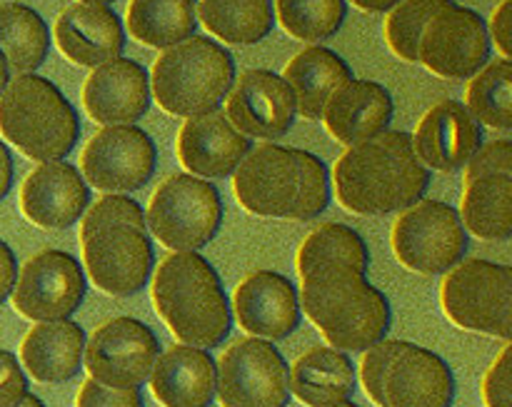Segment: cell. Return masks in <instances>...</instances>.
I'll list each match as a JSON object with an SVG mask.
<instances>
[{
	"instance_id": "1f68e13d",
	"label": "cell",
	"mask_w": 512,
	"mask_h": 407,
	"mask_svg": "<svg viewBox=\"0 0 512 407\" xmlns=\"http://www.w3.org/2000/svg\"><path fill=\"white\" fill-rule=\"evenodd\" d=\"M198 20L230 45L260 43L278 23L273 0H198Z\"/></svg>"
},
{
	"instance_id": "d6986e66",
	"label": "cell",
	"mask_w": 512,
	"mask_h": 407,
	"mask_svg": "<svg viewBox=\"0 0 512 407\" xmlns=\"http://www.w3.org/2000/svg\"><path fill=\"white\" fill-rule=\"evenodd\" d=\"M410 140L425 168L455 173L483 145V125L460 100H440L423 115Z\"/></svg>"
},
{
	"instance_id": "d590c367",
	"label": "cell",
	"mask_w": 512,
	"mask_h": 407,
	"mask_svg": "<svg viewBox=\"0 0 512 407\" xmlns=\"http://www.w3.org/2000/svg\"><path fill=\"white\" fill-rule=\"evenodd\" d=\"M453 0H400L388 10L385 20V40L390 50L405 63H418V45L428 20Z\"/></svg>"
},
{
	"instance_id": "e0dca14e",
	"label": "cell",
	"mask_w": 512,
	"mask_h": 407,
	"mask_svg": "<svg viewBox=\"0 0 512 407\" xmlns=\"http://www.w3.org/2000/svg\"><path fill=\"white\" fill-rule=\"evenodd\" d=\"M233 320L250 338L278 340L290 338L300 328V300L293 280L275 270H255L245 275L233 293Z\"/></svg>"
},
{
	"instance_id": "f6af8a7d",
	"label": "cell",
	"mask_w": 512,
	"mask_h": 407,
	"mask_svg": "<svg viewBox=\"0 0 512 407\" xmlns=\"http://www.w3.org/2000/svg\"><path fill=\"white\" fill-rule=\"evenodd\" d=\"M18 280V258L5 240H0V305H5L13 295Z\"/></svg>"
},
{
	"instance_id": "681fc988",
	"label": "cell",
	"mask_w": 512,
	"mask_h": 407,
	"mask_svg": "<svg viewBox=\"0 0 512 407\" xmlns=\"http://www.w3.org/2000/svg\"><path fill=\"white\" fill-rule=\"evenodd\" d=\"M15 407H45V403H43V400H40V398H38V395L28 393V395H25V398H23V400H20V403H18V405H15Z\"/></svg>"
},
{
	"instance_id": "484cf974",
	"label": "cell",
	"mask_w": 512,
	"mask_h": 407,
	"mask_svg": "<svg viewBox=\"0 0 512 407\" xmlns=\"http://www.w3.org/2000/svg\"><path fill=\"white\" fill-rule=\"evenodd\" d=\"M85 330L73 320L35 323L20 343V365L35 383L60 385L83 370Z\"/></svg>"
},
{
	"instance_id": "9a60e30c",
	"label": "cell",
	"mask_w": 512,
	"mask_h": 407,
	"mask_svg": "<svg viewBox=\"0 0 512 407\" xmlns=\"http://www.w3.org/2000/svg\"><path fill=\"white\" fill-rule=\"evenodd\" d=\"M225 118L250 140L273 143L293 130L298 118L293 88L280 73L265 68L245 70L225 98Z\"/></svg>"
},
{
	"instance_id": "cb8c5ba5",
	"label": "cell",
	"mask_w": 512,
	"mask_h": 407,
	"mask_svg": "<svg viewBox=\"0 0 512 407\" xmlns=\"http://www.w3.org/2000/svg\"><path fill=\"white\" fill-rule=\"evenodd\" d=\"M393 115V95L385 85L353 78L330 95L320 120L338 143L350 148L385 133L393 123Z\"/></svg>"
},
{
	"instance_id": "6da1fadb",
	"label": "cell",
	"mask_w": 512,
	"mask_h": 407,
	"mask_svg": "<svg viewBox=\"0 0 512 407\" xmlns=\"http://www.w3.org/2000/svg\"><path fill=\"white\" fill-rule=\"evenodd\" d=\"M335 198L355 215H393L425 198L430 170L403 130L350 145L333 168Z\"/></svg>"
},
{
	"instance_id": "bcb514c9",
	"label": "cell",
	"mask_w": 512,
	"mask_h": 407,
	"mask_svg": "<svg viewBox=\"0 0 512 407\" xmlns=\"http://www.w3.org/2000/svg\"><path fill=\"white\" fill-rule=\"evenodd\" d=\"M13 180H15V163H13V153H10L8 145L0 140V203L8 198V193L13 190Z\"/></svg>"
},
{
	"instance_id": "e575fe53",
	"label": "cell",
	"mask_w": 512,
	"mask_h": 407,
	"mask_svg": "<svg viewBox=\"0 0 512 407\" xmlns=\"http://www.w3.org/2000/svg\"><path fill=\"white\" fill-rule=\"evenodd\" d=\"M275 20L303 43H323L340 33L348 18V0H273Z\"/></svg>"
},
{
	"instance_id": "8992f818",
	"label": "cell",
	"mask_w": 512,
	"mask_h": 407,
	"mask_svg": "<svg viewBox=\"0 0 512 407\" xmlns=\"http://www.w3.org/2000/svg\"><path fill=\"white\" fill-rule=\"evenodd\" d=\"M440 308L460 330L510 343L512 268L493 260H460L440 283Z\"/></svg>"
},
{
	"instance_id": "3957f363",
	"label": "cell",
	"mask_w": 512,
	"mask_h": 407,
	"mask_svg": "<svg viewBox=\"0 0 512 407\" xmlns=\"http://www.w3.org/2000/svg\"><path fill=\"white\" fill-rule=\"evenodd\" d=\"M150 280L155 313L178 343L213 350L230 338V298L218 270L203 255L170 253Z\"/></svg>"
},
{
	"instance_id": "816d5d0a",
	"label": "cell",
	"mask_w": 512,
	"mask_h": 407,
	"mask_svg": "<svg viewBox=\"0 0 512 407\" xmlns=\"http://www.w3.org/2000/svg\"><path fill=\"white\" fill-rule=\"evenodd\" d=\"M78 3H88V5H113L115 0H78Z\"/></svg>"
},
{
	"instance_id": "5b68a950",
	"label": "cell",
	"mask_w": 512,
	"mask_h": 407,
	"mask_svg": "<svg viewBox=\"0 0 512 407\" xmlns=\"http://www.w3.org/2000/svg\"><path fill=\"white\" fill-rule=\"evenodd\" d=\"M235 78L233 53L208 35H193L158 55L150 95L165 113L198 118L223 108Z\"/></svg>"
},
{
	"instance_id": "30bf717a",
	"label": "cell",
	"mask_w": 512,
	"mask_h": 407,
	"mask_svg": "<svg viewBox=\"0 0 512 407\" xmlns=\"http://www.w3.org/2000/svg\"><path fill=\"white\" fill-rule=\"evenodd\" d=\"M288 368L270 340L248 335L215 360V400L223 407H288Z\"/></svg>"
},
{
	"instance_id": "603a6c76",
	"label": "cell",
	"mask_w": 512,
	"mask_h": 407,
	"mask_svg": "<svg viewBox=\"0 0 512 407\" xmlns=\"http://www.w3.org/2000/svg\"><path fill=\"white\" fill-rule=\"evenodd\" d=\"M53 38L70 63L90 70L125 50L123 20L110 5H68L55 20Z\"/></svg>"
},
{
	"instance_id": "7c38bea8",
	"label": "cell",
	"mask_w": 512,
	"mask_h": 407,
	"mask_svg": "<svg viewBox=\"0 0 512 407\" xmlns=\"http://www.w3.org/2000/svg\"><path fill=\"white\" fill-rule=\"evenodd\" d=\"M85 293L88 278L83 265L65 250H43L18 268L10 303L30 323H53L73 318Z\"/></svg>"
},
{
	"instance_id": "ba28073f",
	"label": "cell",
	"mask_w": 512,
	"mask_h": 407,
	"mask_svg": "<svg viewBox=\"0 0 512 407\" xmlns=\"http://www.w3.org/2000/svg\"><path fill=\"white\" fill-rule=\"evenodd\" d=\"M390 243L398 263L410 273L445 275L465 260L470 235L453 205L423 198L400 210Z\"/></svg>"
},
{
	"instance_id": "7dc6e473",
	"label": "cell",
	"mask_w": 512,
	"mask_h": 407,
	"mask_svg": "<svg viewBox=\"0 0 512 407\" xmlns=\"http://www.w3.org/2000/svg\"><path fill=\"white\" fill-rule=\"evenodd\" d=\"M350 3L358 10H365V13H388L400 0H350Z\"/></svg>"
},
{
	"instance_id": "7a4b0ae2",
	"label": "cell",
	"mask_w": 512,
	"mask_h": 407,
	"mask_svg": "<svg viewBox=\"0 0 512 407\" xmlns=\"http://www.w3.org/2000/svg\"><path fill=\"white\" fill-rule=\"evenodd\" d=\"M300 313L320 330L325 343L343 353H363L388 338L393 308L368 275L330 265L300 278Z\"/></svg>"
},
{
	"instance_id": "f907efd6",
	"label": "cell",
	"mask_w": 512,
	"mask_h": 407,
	"mask_svg": "<svg viewBox=\"0 0 512 407\" xmlns=\"http://www.w3.org/2000/svg\"><path fill=\"white\" fill-rule=\"evenodd\" d=\"M323 407H360V405H355L353 400H340V403H330V405H323Z\"/></svg>"
},
{
	"instance_id": "7bdbcfd3",
	"label": "cell",
	"mask_w": 512,
	"mask_h": 407,
	"mask_svg": "<svg viewBox=\"0 0 512 407\" xmlns=\"http://www.w3.org/2000/svg\"><path fill=\"white\" fill-rule=\"evenodd\" d=\"M30 393V380L10 350L0 348V407H15Z\"/></svg>"
},
{
	"instance_id": "b9f144b4",
	"label": "cell",
	"mask_w": 512,
	"mask_h": 407,
	"mask_svg": "<svg viewBox=\"0 0 512 407\" xmlns=\"http://www.w3.org/2000/svg\"><path fill=\"white\" fill-rule=\"evenodd\" d=\"M75 407H145L140 390H115L88 378L78 390Z\"/></svg>"
},
{
	"instance_id": "4dcf8cb0",
	"label": "cell",
	"mask_w": 512,
	"mask_h": 407,
	"mask_svg": "<svg viewBox=\"0 0 512 407\" xmlns=\"http://www.w3.org/2000/svg\"><path fill=\"white\" fill-rule=\"evenodd\" d=\"M0 53L10 75L35 73L50 53V28L43 15L25 3L0 5Z\"/></svg>"
},
{
	"instance_id": "ac0fdd59",
	"label": "cell",
	"mask_w": 512,
	"mask_h": 407,
	"mask_svg": "<svg viewBox=\"0 0 512 407\" xmlns=\"http://www.w3.org/2000/svg\"><path fill=\"white\" fill-rule=\"evenodd\" d=\"M90 205L83 173L65 160L40 163L20 188V213L43 230H68Z\"/></svg>"
},
{
	"instance_id": "d6a6232c",
	"label": "cell",
	"mask_w": 512,
	"mask_h": 407,
	"mask_svg": "<svg viewBox=\"0 0 512 407\" xmlns=\"http://www.w3.org/2000/svg\"><path fill=\"white\" fill-rule=\"evenodd\" d=\"M330 265H348L368 275L370 250L358 230L343 223H325L303 240L295 255L298 278H305L320 268H330Z\"/></svg>"
},
{
	"instance_id": "83f0119b",
	"label": "cell",
	"mask_w": 512,
	"mask_h": 407,
	"mask_svg": "<svg viewBox=\"0 0 512 407\" xmlns=\"http://www.w3.org/2000/svg\"><path fill=\"white\" fill-rule=\"evenodd\" d=\"M285 83L293 88L298 115L305 120H320L330 95L353 80V70L335 50L325 45H308L300 50L283 70Z\"/></svg>"
},
{
	"instance_id": "4316f807",
	"label": "cell",
	"mask_w": 512,
	"mask_h": 407,
	"mask_svg": "<svg viewBox=\"0 0 512 407\" xmlns=\"http://www.w3.org/2000/svg\"><path fill=\"white\" fill-rule=\"evenodd\" d=\"M290 398L305 407H323L353 398L358 388V370L343 350L330 345L310 348L288 368Z\"/></svg>"
},
{
	"instance_id": "7402d4cb",
	"label": "cell",
	"mask_w": 512,
	"mask_h": 407,
	"mask_svg": "<svg viewBox=\"0 0 512 407\" xmlns=\"http://www.w3.org/2000/svg\"><path fill=\"white\" fill-rule=\"evenodd\" d=\"M250 150L253 140L240 133L220 110L185 118L178 135L180 163L190 175L205 180L230 178Z\"/></svg>"
},
{
	"instance_id": "c3c4849f",
	"label": "cell",
	"mask_w": 512,
	"mask_h": 407,
	"mask_svg": "<svg viewBox=\"0 0 512 407\" xmlns=\"http://www.w3.org/2000/svg\"><path fill=\"white\" fill-rule=\"evenodd\" d=\"M10 78H13V75H10V68H8V60H5V55L0 53V95H3V90H5V85L10 83Z\"/></svg>"
},
{
	"instance_id": "f35d334b",
	"label": "cell",
	"mask_w": 512,
	"mask_h": 407,
	"mask_svg": "<svg viewBox=\"0 0 512 407\" xmlns=\"http://www.w3.org/2000/svg\"><path fill=\"white\" fill-rule=\"evenodd\" d=\"M405 345V340H380L373 348L363 350V363H360V383H363L365 395L373 400V405L383 407V380L388 373L390 363H393L395 355L400 353V348Z\"/></svg>"
},
{
	"instance_id": "f546056e",
	"label": "cell",
	"mask_w": 512,
	"mask_h": 407,
	"mask_svg": "<svg viewBox=\"0 0 512 407\" xmlns=\"http://www.w3.org/2000/svg\"><path fill=\"white\" fill-rule=\"evenodd\" d=\"M198 0H130L128 30L148 48H173L198 33Z\"/></svg>"
},
{
	"instance_id": "ee69618b",
	"label": "cell",
	"mask_w": 512,
	"mask_h": 407,
	"mask_svg": "<svg viewBox=\"0 0 512 407\" xmlns=\"http://www.w3.org/2000/svg\"><path fill=\"white\" fill-rule=\"evenodd\" d=\"M490 43L500 50V58L512 55V0H503L493 13V23L488 28Z\"/></svg>"
},
{
	"instance_id": "d4e9b609",
	"label": "cell",
	"mask_w": 512,
	"mask_h": 407,
	"mask_svg": "<svg viewBox=\"0 0 512 407\" xmlns=\"http://www.w3.org/2000/svg\"><path fill=\"white\" fill-rule=\"evenodd\" d=\"M148 385L163 407H208L215 400L213 355L193 345H173L158 355Z\"/></svg>"
},
{
	"instance_id": "52a82bcc",
	"label": "cell",
	"mask_w": 512,
	"mask_h": 407,
	"mask_svg": "<svg viewBox=\"0 0 512 407\" xmlns=\"http://www.w3.org/2000/svg\"><path fill=\"white\" fill-rule=\"evenodd\" d=\"M223 225V198L210 180L180 173L153 193L145 228L170 253H198Z\"/></svg>"
},
{
	"instance_id": "ab89813d",
	"label": "cell",
	"mask_w": 512,
	"mask_h": 407,
	"mask_svg": "<svg viewBox=\"0 0 512 407\" xmlns=\"http://www.w3.org/2000/svg\"><path fill=\"white\" fill-rule=\"evenodd\" d=\"M488 175H512V143L508 138L480 145L478 153L465 165V183Z\"/></svg>"
},
{
	"instance_id": "74e56055",
	"label": "cell",
	"mask_w": 512,
	"mask_h": 407,
	"mask_svg": "<svg viewBox=\"0 0 512 407\" xmlns=\"http://www.w3.org/2000/svg\"><path fill=\"white\" fill-rule=\"evenodd\" d=\"M108 223H130L145 228V213L133 198L123 193H108L93 203V208L88 205V210L80 218V238H85L88 233H93L95 228ZM148 230V228H145Z\"/></svg>"
},
{
	"instance_id": "277c9868",
	"label": "cell",
	"mask_w": 512,
	"mask_h": 407,
	"mask_svg": "<svg viewBox=\"0 0 512 407\" xmlns=\"http://www.w3.org/2000/svg\"><path fill=\"white\" fill-rule=\"evenodd\" d=\"M0 133L38 163L65 160L80 140V118L63 90L38 73L10 78L0 95Z\"/></svg>"
},
{
	"instance_id": "2e32d148",
	"label": "cell",
	"mask_w": 512,
	"mask_h": 407,
	"mask_svg": "<svg viewBox=\"0 0 512 407\" xmlns=\"http://www.w3.org/2000/svg\"><path fill=\"white\" fill-rule=\"evenodd\" d=\"M298 185L300 168L295 150L275 143L250 150L233 173L235 200L258 218L290 220Z\"/></svg>"
},
{
	"instance_id": "8fae6325",
	"label": "cell",
	"mask_w": 512,
	"mask_h": 407,
	"mask_svg": "<svg viewBox=\"0 0 512 407\" xmlns=\"http://www.w3.org/2000/svg\"><path fill=\"white\" fill-rule=\"evenodd\" d=\"M160 355V340L140 320L113 318L85 338L83 368L88 378L115 390H140Z\"/></svg>"
},
{
	"instance_id": "f1b7e54d",
	"label": "cell",
	"mask_w": 512,
	"mask_h": 407,
	"mask_svg": "<svg viewBox=\"0 0 512 407\" xmlns=\"http://www.w3.org/2000/svg\"><path fill=\"white\" fill-rule=\"evenodd\" d=\"M460 220L468 235L488 243L512 238V175H488L465 183Z\"/></svg>"
},
{
	"instance_id": "44dd1931",
	"label": "cell",
	"mask_w": 512,
	"mask_h": 407,
	"mask_svg": "<svg viewBox=\"0 0 512 407\" xmlns=\"http://www.w3.org/2000/svg\"><path fill=\"white\" fill-rule=\"evenodd\" d=\"M458 383L448 360L405 340L383 380V407H453Z\"/></svg>"
},
{
	"instance_id": "8d00e7d4",
	"label": "cell",
	"mask_w": 512,
	"mask_h": 407,
	"mask_svg": "<svg viewBox=\"0 0 512 407\" xmlns=\"http://www.w3.org/2000/svg\"><path fill=\"white\" fill-rule=\"evenodd\" d=\"M295 150L300 168V185H298V198H295L293 213L290 220L298 223H308V220L320 218L328 210L330 198H333V188H330V170L323 160L308 150Z\"/></svg>"
},
{
	"instance_id": "4fadbf2b",
	"label": "cell",
	"mask_w": 512,
	"mask_h": 407,
	"mask_svg": "<svg viewBox=\"0 0 512 407\" xmlns=\"http://www.w3.org/2000/svg\"><path fill=\"white\" fill-rule=\"evenodd\" d=\"M490 58L493 43L485 18L455 0L428 20L418 45V63L448 80H470Z\"/></svg>"
},
{
	"instance_id": "9c48e42d",
	"label": "cell",
	"mask_w": 512,
	"mask_h": 407,
	"mask_svg": "<svg viewBox=\"0 0 512 407\" xmlns=\"http://www.w3.org/2000/svg\"><path fill=\"white\" fill-rule=\"evenodd\" d=\"M80 245H83L85 278L100 293L130 298L153 278L155 248L145 228L130 223L100 225L93 233L80 238Z\"/></svg>"
},
{
	"instance_id": "836d02e7",
	"label": "cell",
	"mask_w": 512,
	"mask_h": 407,
	"mask_svg": "<svg viewBox=\"0 0 512 407\" xmlns=\"http://www.w3.org/2000/svg\"><path fill=\"white\" fill-rule=\"evenodd\" d=\"M465 105L480 125L508 133L512 130V60L490 58L470 78Z\"/></svg>"
},
{
	"instance_id": "60d3db41",
	"label": "cell",
	"mask_w": 512,
	"mask_h": 407,
	"mask_svg": "<svg viewBox=\"0 0 512 407\" xmlns=\"http://www.w3.org/2000/svg\"><path fill=\"white\" fill-rule=\"evenodd\" d=\"M512 345L505 343L483 378L485 407H512Z\"/></svg>"
},
{
	"instance_id": "ffe728a7",
	"label": "cell",
	"mask_w": 512,
	"mask_h": 407,
	"mask_svg": "<svg viewBox=\"0 0 512 407\" xmlns=\"http://www.w3.org/2000/svg\"><path fill=\"white\" fill-rule=\"evenodd\" d=\"M150 103V73L123 55L93 68L83 85L85 113L100 125H135Z\"/></svg>"
},
{
	"instance_id": "5bb4252c",
	"label": "cell",
	"mask_w": 512,
	"mask_h": 407,
	"mask_svg": "<svg viewBox=\"0 0 512 407\" xmlns=\"http://www.w3.org/2000/svg\"><path fill=\"white\" fill-rule=\"evenodd\" d=\"M158 148L138 125H103L80 155L85 183L100 193H135L153 180Z\"/></svg>"
}]
</instances>
